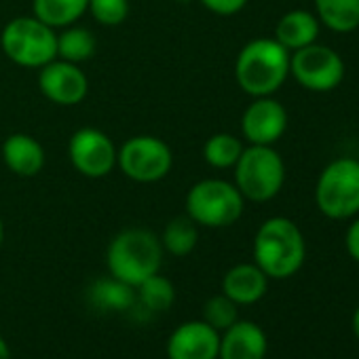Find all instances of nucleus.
Instances as JSON below:
<instances>
[{
  "label": "nucleus",
  "mask_w": 359,
  "mask_h": 359,
  "mask_svg": "<svg viewBox=\"0 0 359 359\" xmlns=\"http://www.w3.org/2000/svg\"><path fill=\"white\" fill-rule=\"evenodd\" d=\"M306 258L304 235L296 222L283 216L269 218L254 237V262L269 279L296 275Z\"/></svg>",
  "instance_id": "f257e3e1"
},
{
  "label": "nucleus",
  "mask_w": 359,
  "mask_h": 359,
  "mask_svg": "<svg viewBox=\"0 0 359 359\" xmlns=\"http://www.w3.org/2000/svg\"><path fill=\"white\" fill-rule=\"evenodd\" d=\"M290 76V51L275 39H254L237 55V85L252 97L275 95Z\"/></svg>",
  "instance_id": "f03ea898"
},
{
  "label": "nucleus",
  "mask_w": 359,
  "mask_h": 359,
  "mask_svg": "<svg viewBox=\"0 0 359 359\" xmlns=\"http://www.w3.org/2000/svg\"><path fill=\"white\" fill-rule=\"evenodd\" d=\"M106 262L114 279L137 287L161 269V239L148 229H125L110 241Z\"/></svg>",
  "instance_id": "7ed1b4c3"
},
{
  "label": "nucleus",
  "mask_w": 359,
  "mask_h": 359,
  "mask_svg": "<svg viewBox=\"0 0 359 359\" xmlns=\"http://www.w3.org/2000/svg\"><path fill=\"white\" fill-rule=\"evenodd\" d=\"M235 187L243 199L266 203L275 199L285 182V163L273 146L250 144L235 163Z\"/></svg>",
  "instance_id": "20e7f679"
},
{
  "label": "nucleus",
  "mask_w": 359,
  "mask_h": 359,
  "mask_svg": "<svg viewBox=\"0 0 359 359\" xmlns=\"http://www.w3.org/2000/svg\"><path fill=\"white\" fill-rule=\"evenodd\" d=\"M315 205L330 220L359 216V158L340 156L321 169L315 184Z\"/></svg>",
  "instance_id": "39448f33"
},
{
  "label": "nucleus",
  "mask_w": 359,
  "mask_h": 359,
  "mask_svg": "<svg viewBox=\"0 0 359 359\" xmlns=\"http://www.w3.org/2000/svg\"><path fill=\"white\" fill-rule=\"evenodd\" d=\"M5 55L24 68H43L57 57V34L34 15L11 20L0 34Z\"/></svg>",
  "instance_id": "423d86ee"
},
{
  "label": "nucleus",
  "mask_w": 359,
  "mask_h": 359,
  "mask_svg": "<svg viewBox=\"0 0 359 359\" xmlns=\"http://www.w3.org/2000/svg\"><path fill=\"white\" fill-rule=\"evenodd\" d=\"M245 199L226 180L208 177L197 182L187 195V216L208 229H224L243 216Z\"/></svg>",
  "instance_id": "0eeeda50"
},
{
  "label": "nucleus",
  "mask_w": 359,
  "mask_h": 359,
  "mask_svg": "<svg viewBox=\"0 0 359 359\" xmlns=\"http://www.w3.org/2000/svg\"><path fill=\"white\" fill-rule=\"evenodd\" d=\"M344 74V60L327 45L313 43L290 53V76L306 91L330 93L340 87Z\"/></svg>",
  "instance_id": "6e6552de"
},
{
  "label": "nucleus",
  "mask_w": 359,
  "mask_h": 359,
  "mask_svg": "<svg viewBox=\"0 0 359 359\" xmlns=\"http://www.w3.org/2000/svg\"><path fill=\"white\" fill-rule=\"evenodd\" d=\"M116 165L133 182L152 184L171 171L173 152L161 137L133 135L116 150Z\"/></svg>",
  "instance_id": "1a4fd4ad"
},
{
  "label": "nucleus",
  "mask_w": 359,
  "mask_h": 359,
  "mask_svg": "<svg viewBox=\"0 0 359 359\" xmlns=\"http://www.w3.org/2000/svg\"><path fill=\"white\" fill-rule=\"evenodd\" d=\"M68 156L81 175L93 180L108 175L116 167V148L112 140L95 127H81L74 131L68 144Z\"/></svg>",
  "instance_id": "9d476101"
},
{
  "label": "nucleus",
  "mask_w": 359,
  "mask_h": 359,
  "mask_svg": "<svg viewBox=\"0 0 359 359\" xmlns=\"http://www.w3.org/2000/svg\"><path fill=\"white\" fill-rule=\"evenodd\" d=\"M39 87L49 102L57 106H76L87 97L89 81L79 64L55 57L41 68Z\"/></svg>",
  "instance_id": "9b49d317"
},
{
  "label": "nucleus",
  "mask_w": 359,
  "mask_h": 359,
  "mask_svg": "<svg viewBox=\"0 0 359 359\" xmlns=\"http://www.w3.org/2000/svg\"><path fill=\"white\" fill-rule=\"evenodd\" d=\"M287 129V110L273 95L254 97L241 116V133L250 144L273 146Z\"/></svg>",
  "instance_id": "f8f14e48"
},
{
  "label": "nucleus",
  "mask_w": 359,
  "mask_h": 359,
  "mask_svg": "<svg viewBox=\"0 0 359 359\" xmlns=\"http://www.w3.org/2000/svg\"><path fill=\"white\" fill-rule=\"evenodd\" d=\"M220 332L201 321L177 325L167 340L169 359H218Z\"/></svg>",
  "instance_id": "ddd939ff"
},
{
  "label": "nucleus",
  "mask_w": 359,
  "mask_h": 359,
  "mask_svg": "<svg viewBox=\"0 0 359 359\" xmlns=\"http://www.w3.org/2000/svg\"><path fill=\"white\" fill-rule=\"evenodd\" d=\"M269 340L254 321H235L220 334L218 359H264Z\"/></svg>",
  "instance_id": "4468645a"
},
{
  "label": "nucleus",
  "mask_w": 359,
  "mask_h": 359,
  "mask_svg": "<svg viewBox=\"0 0 359 359\" xmlns=\"http://www.w3.org/2000/svg\"><path fill=\"white\" fill-rule=\"evenodd\" d=\"M266 290H269V277L262 273V269L256 262L235 264L233 269L226 271L222 279V294L229 296L239 306L256 304L258 300L264 298Z\"/></svg>",
  "instance_id": "2eb2a0df"
},
{
  "label": "nucleus",
  "mask_w": 359,
  "mask_h": 359,
  "mask_svg": "<svg viewBox=\"0 0 359 359\" xmlns=\"http://www.w3.org/2000/svg\"><path fill=\"white\" fill-rule=\"evenodd\" d=\"M3 161L20 177H34L45 167V150L28 133H13L3 142Z\"/></svg>",
  "instance_id": "dca6fc26"
},
{
  "label": "nucleus",
  "mask_w": 359,
  "mask_h": 359,
  "mask_svg": "<svg viewBox=\"0 0 359 359\" xmlns=\"http://www.w3.org/2000/svg\"><path fill=\"white\" fill-rule=\"evenodd\" d=\"M321 24L315 13L304 9H294L281 15V20L275 26V41L283 45L290 53L298 51L302 47H309L317 43Z\"/></svg>",
  "instance_id": "f3484780"
},
{
  "label": "nucleus",
  "mask_w": 359,
  "mask_h": 359,
  "mask_svg": "<svg viewBox=\"0 0 359 359\" xmlns=\"http://www.w3.org/2000/svg\"><path fill=\"white\" fill-rule=\"evenodd\" d=\"M319 24L336 34H348L359 28V0H313Z\"/></svg>",
  "instance_id": "a211bd4d"
},
{
  "label": "nucleus",
  "mask_w": 359,
  "mask_h": 359,
  "mask_svg": "<svg viewBox=\"0 0 359 359\" xmlns=\"http://www.w3.org/2000/svg\"><path fill=\"white\" fill-rule=\"evenodd\" d=\"M89 298L100 311L125 313L135 306V287H131L110 275L108 279H97L91 285Z\"/></svg>",
  "instance_id": "6ab92c4d"
},
{
  "label": "nucleus",
  "mask_w": 359,
  "mask_h": 359,
  "mask_svg": "<svg viewBox=\"0 0 359 359\" xmlns=\"http://www.w3.org/2000/svg\"><path fill=\"white\" fill-rule=\"evenodd\" d=\"M89 7V0H34V18L45 22L47 26L68 28L74 26Z\"/></svg>",
  "instance_id": "aec40b11"
},
{
  "label": "nucleus",
  "mask_w": 359,
  "mask_h": 359,
  "mask_svg": "<svg viewBox=\"0 0 359 359\" xmlns=\"http://www.w3.org/2000/svg\"><path fill=\"white\" fill-rule=\"evenodd\" d=\"M199 241V231H197V222H193L189 216H175L173 220H169L165 224L163 237H161V245L163 252H169L171 256H189Z\"/></svg>",
  "instance_id": "412c9836"
},
{
  "label": "nucleus",
  "mask_w": 359,
  "mask_h": 359,
  "mask_svg": "<svg viewBox=\"0 0 359 359\" xmlns=\"http://www.w3.org/2000/svg\"><path fill=\"white\" fill-rule=\"evenodd\" d=\"M97 43L91 30L81 28V26H68L62 34H57V57L72 62V64H83L95 55Z\"/></svg>",
  "instance_id": "4be33fe9"
},
{
  "label": "nucleus",
  "mask_w": 359,
  "mask_h": 359,
  "mask_svg": "<svg viewBox=\"0 0 359 359\" xmlns=\"http://www.w3.org/2000/svg\"><path fill=\"white\" fill-rule=\"evenodd\" d=\"M173 300H175L173 283L158 273L144 279L135 287V302L144 306L148 313H163L173 304Z\"/></svg>",
  "instance_id": "5701e85b"
},
{
  "label": "nucleus",
  "mask_w": 359,
  "mask_h": 359,
  "mask_svg": "<svg viewBox=\"0 0 359 359\" xmlns=\"http://www.w3.org/2000/svg\"><path fill=\"white\" fill-rule=\"evenodd\" d=\"M243 144L233 133H214L203 146V158L216 169H231L243 152Z\"/></svg>",
  "instance_id": "b1692460"
},
{
  "label": "nucleus",
  "mask_w": 359,
  "mask_h": 359,
  "mask_svg": "<svg viewBox=\"0 0 359 359\" xmlns=\"http://www.w3.org/2000/svg\"><path fill=\"white\" fill-rule=\"evenodd\" d=\"M237 315H239V304H235L224 294L212 296L203 304V321L218 332H224L226 327H231L239 319Z\"/></svg>",
  "instance_id": "393cba45"
},
{
  "label": "nucleus",
  "mask_w": 359,
  "mask_h": 359,
  "mask_svg": "<svg viewBox=\"0 0 359 359\" xmlns=\"http://www.w3.org/2000/svg\"><path fill=\"white\" fill-rule=\"evenodd\" d=\"M87 11L102 26H121L129 15V0H89Z\"/></svg>",
  "instance_id": "a878e982"
},
{
  "label": "nucleus",
  "mask_w": 359,
  "mask_h": 359,
  "mask_svg": "<svg viewBox=\"0 0 359 359\" xmlns=\"http://www.w3.org/2000/svg\"><path fill=\"white\" fill-rule=\"evenodd\" d=\"M199 3L216 15H235L245 9L248 0H199Z\"/></svg>",
  "instance_id": "bb28decb"
},
{
  "label": "nucleus",
  "mask_w": 359,
  "mask_h": 359,
  "mask_svg": "<svg viewBox=\"0 0 359 359\" xmlns=\"http://www.w3.org/2000/svg\"><path fill=\"white\" fill-rule=\"evenodd\" d=\"M344 248L348 252V256L359 262V216L353 218V222L348 224L346 229V235H344Z\"/></svg>",
  "instance_id": "cd10ccee"
},
{
  "label": "nucleus",
  "mask_w": 359,
  "mask_h": 359,
  "mask_svg": "<svg viewBox=\"0 0 359 359\" xmlns=\"http://www.w3.org/2000/svg\"><path fill=\"white\" fill-rule=\"evenodd\" d=\"M0 359H11V348L3 336H0Z\"/></svg>",
  "instance_id": "c85d7f7f"
},
{
  "label": "nucleus",
  "mask_w": 359,
  "mask_h": 359,
  "mask_svg": "<svg viewBox=\"0 0 359 359\" xmlns=\"http://www.w3.org/2000/svg\"><path fill=\"white\" fill-rule=\"evenodd\" d=\"M351 325H353V332H355V336H357V340H359V306L355 309V313H353V321H351Z\"/></svg>",
  "instance_id": "c756f323"
},
{
  "label": "nucleus",
  "mask_w": 359,
  "mask_h": 359,
  "mask_svg": "<svg viewBox=\"0 0 359 359\" xmlns=\"http://www.w3.org/2000/svg\"><path fill=\"white\" fill-rule=\"evenodd\" d=\"M5 243V224H3V218H0V248Z\"/></svg>",
  "instance_id": "7c9ffc66"
},
{
  "label": "nucleus",
  "mask_w": 359,
  "mask_h": 359,
  "mask_svg": "<svg viewBox=\"0 0 359 359\" xmlns=\"http://www.w3.org/2000/svg\"><path fill=\"white\" fill-rule=\"evenodd\" d=\"M180 3H189V0H180Z\"/></svg>",
  "instance_id": "2f4dec72"
},
{
  "label": "nucleus",
  "mask_w": 359,
  "mask_h": 359,
  "mask_svg": "<svg viewBox=\"0 0 359 359\" xmlns=\"http://www.w3.org/2000/svg\"><path fill=\"white\" fill-rule=\"evenodd\" d=\"M357 158H359V156H357Z\"/></svg>",
  "instance_id": "473e14b6"
}]
</instances>
